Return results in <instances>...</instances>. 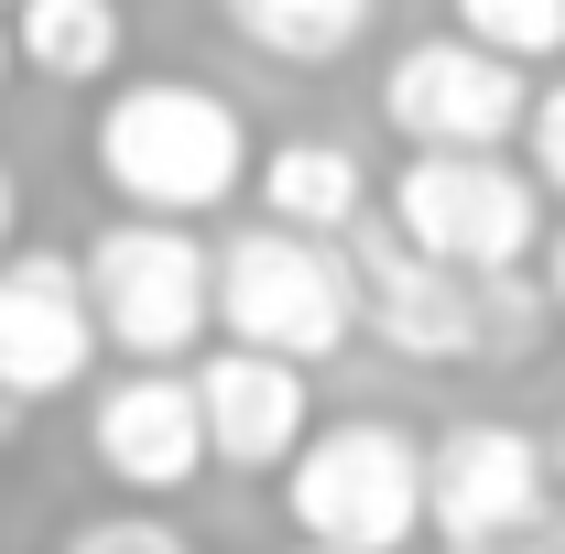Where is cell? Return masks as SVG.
I'll use <instances>...</instances> for the list:
<instances>
[{"label": "cell", "instance_id": "6da1fadb", "mask_svg": "<svg viewBox=\"0 0 565 554\" xmlns=\"http://www.w3.org/2000/svg\"><path fill=\"white\" fill-rule=\"evenodd\" d=\"M87 163H98V185L120 196V217L185 228V217L228 207L262 152H250V120H239L228 87H207V76H120V87L98 98Z\"/></svg>", "mask_w": 565, "mask_h": 554}, {"label": "cell", "instance_id": "7a4b0ae2", "mask_svg": "<svg viewBox=\"0 0 565 554\" xmlns=\"http://www.w3.org/2000/svg\"><path fill=\"white\" fill-rule=\"evenodd\" d=\"M98 348H120V370H196L217 338V251L196 228H152L120 217L76 251Z\"/></svg>", "mask_w": 565, "mask_h": 554}, {"label": "cell", "instance_id": "3957f363", "mask_svg": "<svg viewBox=\"0 0 565 554\" xmlns=\"http://www.w3.org/2000/svg\"><path fill=\"white\" fill-rule=\"evenodd\" d=\"M359 338V262L294 228H228L217 239V348H250L282 370H316Z\"/></svg>", "mask_w": 565, "mask_h": 554}, {"label": "cell", "instance_id": "277c9868", "mask_svg": "<svg viewBox=\"0 0 565 554\" xmlns=\"http://www.w3.org/2000/svg\"><path fill=\"white\" fill-rule=\"evenodd\" d=\"M282 522L316 554H414L424 533V446L381 414H338L282 468Z\"/></svg>", "mask_w": 565, "mask_h": 554}, {"label": "cell", "instance_id": "5b68a950", "mask_svg": "<svg viewBox=\"0 0 565 554\" xmlns=\"http://www.w3.org/2000/svg\"><path fill=\"white\" fill-rule=\"evenodd\" d=\"M381 228L424 251V262H446V273L468 283H500V273H533L544 262V185L511 163V152H446V163H403L392 174V196H381Z\"/></svg>", "mask_w": 565, "mask_h": 554}, {"label": "cell", "instance_id": "8992f818", "mask_svg": "<svg viewBox=\"0 0 565 554\" xmlns=\"http://www.w3.org/2000/svg\"><path fill=\"white\" fill-rule=\"evenodd\" d=\"M555 522V457L511 414H468L424 435V533L435 554H522Z\"/></svg>", "mask_w": 565, "mask_h": 554}, {"label": "cell", "instance_id": "52a82bcc", "mask_svg": "<svg viewBox=\"0 0 565 554\" xmlns=\"http://www.w3.org/2000/svg\"><path fill=\"white\" fill-rule=\"evenodd\" d=\"M533 76L479 55L468 33H414L381 66V131L403 141V163H446V152H500L522 141Z\"/></svg>", "mask_w": 565, "mask_h": 554}, {"label": "cell", "instance_id": "ba28073f", "mask_svg": "<svg viewBox=\"0 0 565 554\" xmlns=\"http://www.w3.org/2000/svg\"><path fill=\"white\" fill-rule=\"evenodd\" d=\"M359 262V338H381L392 359H414V370H457V359H490V283L446 273V262H424L403 251L381 217L349 239Z\"/></svg>", "mask_w": 565, "mask_h": 554}, {"label": "cell", "instance_id": "9c48e42d", "mask_svg": "<svg viewBox=\"0 0 565 554\" xmlns=\"http://www.w3.org/2000/svg\"><path fill=\"white\" fill-rule=\"evenodd\" d=\"M98 370V316H87V283L66 251H11L0 262V403L33 414V403H66Z\"/></svg>", "mask_w": 565, "mask_h": 554}, {"label": "cell", "instance_id": "30bf717a", "mask_svg": "<svg viewBox=\"0 0 565 554\" xmlns=\"http://www.w3.org/2000/svg\"><path fill=\"white\" fill-rule=\"evenodd\" d=\"M87 457L109 468V489L174 500V489L207 479V424H196V381L185 370H109L87 392Z\"/></svg>", "mask_w": 565, "mask_h": 554}, {"label": "cell", "instance_id": "8fae6325", "mask_svg": "<svg viewBox=\"0 0 565 554\" xmlns=\"http://www.w3.org/2000/svg\"><path fill=\"white\" fill-rule=\"evenodd\" d=\"M196 424H207V468H239V479H282L316 435V381L282 370V359H250V348H207L196 370Z\"/></svg>", "mask_w": 565, "mask_h": 554}, {"label": "cell", "instance_id": "7c38bea8", "mask_svg": "<svg viewBox=\"0 0 565 554\" xmlns=\"http://www.w3.org/2000/svg\"><path fill=\"white\" fill-rule=\"evenodd\" d=\"M250 196H262V228H294V239H327V251H349L370 207H381V185H370V163H359L349 141L327 131H282L262 163H250Z\"/></svg>", "mask_w": 565, "mask_h": 554}, {"label": "cell", "instance_id": "4fadbf2b", "mask_svg": "<svg viewBox=\"0 0 565 554\" xmlns=\"http://www.w3.org/2000/svg\"><path fill=\"white\" fill-rule=\"evenodd\" d=\"M11 66L44 76V87H120V55H131V22L120 0H11Z\"/></svg>", "mask_w": 565, "mask_h": 554}, {"label": "cell", "instance_id": "5bb4252c", "mask_svg": "<svg viewBox=\"0 0 565 554\" xmlns=\"http://www.w3.org/2000/svg\"><path fill=\"white\" fill-rule=\"evenodd\" d=\"M217 22L273 66H349L381 33V0H217Z\"/></svg>", "mask_w": 565, "mask_h": 554}, {"label": "cell", "instance_id": "9a60e30c", "mask_svg": "<svg viewBox=\"0 0 565 554\" xmlns=\"http://www.w3.org/2000/svg\"><path fill=\"white\" fill-rule=\"evenodd\" d=\"M446 11H457L446 33H468L479 55H500V66H522V76L565 55V0H446Z\"/></svg>", "mask_w": 565, "mask_h": 554}, {"label": "cell", "instance_id": "2e32d148", "mask_svg": "<svg viewBox=\"0 0 565 554\" xmlns=\"http://www.w3.org/2000/svg\"><path fill=\"white\" fill-rule=\"evenodd\" d=\"M66 554H196V544H185L163 511H141V500H131V511H98V522H76Z\"/></svg>", "mask_w": 565, "mask_h": 554}, {"label": "cell", "instance_id": "e0dca14e", "mask_svg": "<svg viewBox=\"0 0 565 554\" xmlns=\"http://www.w3.org/2000/svg\"><path fill=\"white\" fill-rule=\"evenodd\" d=\"M522 141H533V163H522V174H533L544 196H565V66L533 87V109H522Z\"/></svg>", "mask_w": 565, "mask_h": 554}, {"label": "cell", "instance_id": "ac0fdd59", "mask_svg": "<svg viewBox=\"0 0 565 554\" xmlns=\"http://www.w3.org/2000/svg\"><path fill=\"white\" fill-rule=\"evenodd\" d=\"M533 283H544V316H565V217L544 228V262H533Z\"/></svg>", "mask_w": 565, "mask_h": 554}, {"label": "cell", "instance_id": "d6986e66", "mask_svg": "<svg viewBox=\"0 0 565 554\" xmlns=\"http://www.w3.org/2000/svg\"><path fill=\"white\" fill-rule=\"evenodd\" d=\"M11 251H22V174L0 163V262H11Z\"/></svg>", "mask_w": 565, "mask_h": 554}, {"label": "cell", "instance_id": "ffe728a7", "mask_svg": "<svg viewBox=\"0 0 565 554\" xmlns=\"http://www.w3.org/2000/svg\"><path fill=\"white\" fill-rule=\"evenodd\" d=\"M544 457H555V522H565V414H555V435H544Z\"/></svg>", "mask_w": 565, "mask_h": 554}, {"label": "cell", "instance_id": "44dd1931", "mask_svg": "<svg viewBox=\"0 0 565 554\" xmlns=\"http://www.w3.org/2000/svg\"><path fill=\"white\" fill-rule=\"evenodd\" d=\"M522 554H565V522H544V533H533V544H522Z\"/></svg>", "mask_w": 565, "mask_h": 554}, {"label": "cell", "instance_id": "7402d4cb", "mask_svg": "<svg viewBox=\"0 0 565 554\" xmlns=\"http://www.w3.org/2000/svg\"><path fill=\"white\" fill-rule=\"evenodd\" d=\"M11 76H22V66H11V22H0V87H11Z\"/></svg>", "mask_w": 565, "mask_h": 554}, {"label": "cell", "instance_id": "603a6c76", "mask_svg": "<svg viewBox=\"0 0 565 554\" xmlns=\"http://www.w3.org/2000/svg\"><path fill=\"white\" fill-rule=\"evenodd\" d=\"M0 435H11V403H0Z\"/></svg>", "mask_w": 565, "mask_h": 554}, {"label": "cell", "instance_id": "cb8c5ba5", "mask_svg": "<svg viewBox=\"0 0 565 554\" xmlns=\"http://www.w3.org/2000/svg\"><path fill=\"white\" fill-rule=\"evenodd\" d=\"M282 554H316V544H282Z\"/></svg>", "mask_w": 565, "mask_h": 554}, {"label": "cell", "instance_id": "d4e9b609", "mask_svg": "<svg viewBox=\"0 0 565 554\" xmlns=\"http://www.w3.org/2000/svg\"><path fill=\"white\" fill-rule=\"evenodd\" d=\"M0 11H11V0H0Z\"/></svg>", "mask_w": 565, "mask_h": 554}]
</instances>
